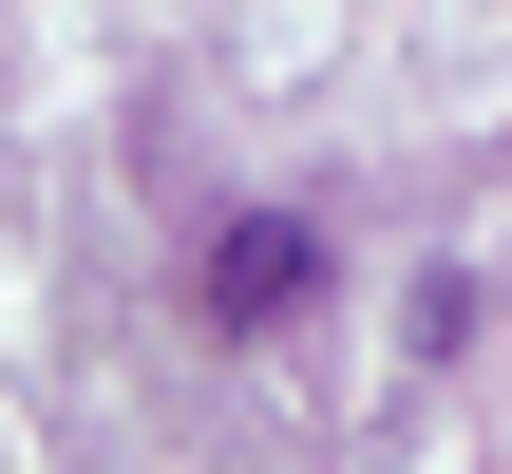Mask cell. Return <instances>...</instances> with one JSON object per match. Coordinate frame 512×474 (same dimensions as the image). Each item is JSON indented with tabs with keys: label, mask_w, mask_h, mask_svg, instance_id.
Here are the masks:
<instances>
[{
	"label": "cell",
	"mask_w": 512,
	"mask_h": 474,
	"mask_svg": "<svg viewBox=\"0 0 512 474\" xmlns=\"http://www.w3.org/2000/svg\"><path fill=\"white\" fill-rule=\"evenodd\" d=\"M304 285H323V247H304L285 209H266V228H209V304H228V323H285Z\"/></svg>",
	"instance_id": "obj_1"
}]
</instances>
